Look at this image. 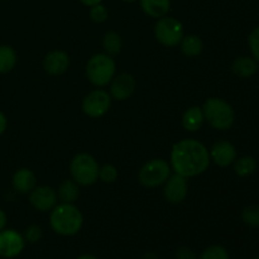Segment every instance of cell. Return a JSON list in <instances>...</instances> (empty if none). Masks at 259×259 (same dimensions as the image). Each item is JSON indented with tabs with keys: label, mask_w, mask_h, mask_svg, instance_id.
<instances>
[{
	"label": "cell",
	"mask_w": 259,
	"mask_h": 259,
	"mask_svg": "<svg viewBox=\"0 0 259 259\" xmlns=\"http://www.w3.org/2000/svg\"><path fill=\"white\" fill-rule=\"evenodd\" d=\"M121 46H123V43H121V37L119 35V33L113 32V30L105 33L103 38V47L105 50L106 55H118L121 51Z\"/></svg>",
	"instance_id": "7402d4cb"
},
{
	"label": "cell",
	"mask_w": 259,
	"mask_h": 259,
	"mask_svg": "<svg viewBox=\"0 0 259 259\" xmlns=\"http://www.w3.org/2000/svg\"><path fill=\"white\" fill-rule=\"evenodd\" d=\"M81 3H82L83 5H86V7H94V5H96V4H100L101 2H103V0H80Z\"/></svg>",
	"instance_id": "d6a6232c"
},
{
	"label": "cell",
	"mask_w": 259,
	"mask_h": 259,
	"mask_svg": "<svg viewBox=\"0 0 259 259\" xmlns=\"http://www.w3.org/2000/svg\"><path fill=\"white\" fill-rule=\"evenodd\" d=\"M248 45H249L250 52L253 58L259 63V27L254 28L248 37Z\"/></svg>",
	"instance_id": "83f0119b"
},
{
	"label": "cell",
	"mask_w": 259,
	"mask_h": 259,
	"mask_svg": "<svg viewBox=\"0 0 259 259\" xmlns=\"http://www.w3.org/2000/svg\"><path fill=\"white\" fill-rule=\"evenodd\" d=\"M18 61L17 52L8 45L0 46V73H8L15 67Z\"/></svg>",
	"instance_id": "44dd1931"
},
{
	"label": "cell",
	"mask_w": 259,
	"mask_h": 259,
	"mask_svg": "<svg viewBox=\"0 0 259 259\" xmlns=\"http://www.w3.org/2000/svg\"><path fill=\"white\" fill-rule=\"evenodd\" d=\"M210 159L219 167H229L237 159V149L230 142L218 141L209 151Z\"/></svg>",
	"instance_id": "4fadbf2b"
},
{
	"label": "cell",
	"mask_w": 259,
	"mask_h": 259,
	"mask_svg": "<svg viewBox=\"0 0 259 259\" xmlns=\"http://www.w3.org/2000/svg\"><path fill=\"white\" fill-rule=\"evenodd\" d=\"M171 166L163 158H153L144 163L139 169L138 181L147 189L162 186L171 176Z\"/></svg>",
	"instance_id": "8992f818"
},
{
	"label": "cell",
	"mask_w": 259,
	"mask_h": 259,
	"mask_svg": "<svg viewBox=\"0 0 259 259\" xmlns=\"http://www.w3.org/2000/svg\"><path fill=\"white\" fill-rule=\"evenodd\" d=\"M13 189L19 194H29L37 186V177L34 172L28 168H19L12 179Z\"/></svg>",
	"instance_id": "9a60e30c"
},
{
	"label": "cell",
	"mask_w": 259,
	"mask_h": 259,
	"mask_svg": "<svg viewBox=\"0 0 259 259\" xmlns=\"http://www.w3.org/2000/svg\"><path fill=\"white\" fill-rule=\"evenodd\" d=\"M144 259H157V257L153 253H147V254L144 255Z\"/></svg>",
	"instance_id": "e575fe53"
},
{
	"label": "cell",
	"mask_w": 259,
	"mask_h": 259,
	"mask_svg": "<svg viewBox=\"0 0 259 259\" xmlns=\"http://www.w3.org/2000/svg\"><path fill=\"white\" fill-rule=\"evenodd\" d=\"M7 126H8V119L5 116V114L3 111H0V136L7 131Z\"/></svg>",
	"instance_id": "4dcf8cb0"
},
{
	"label": "cell",
	"mask_w": 259,
	"mask_h": 259,
	"mask_svg": "<svg viewBox=\"0 0 259 259\" xmlns=\"http://www.w3.org/2000/svg\"><path fill=\"white\" fill-rule=\"evenodd\" d=\"M205 123L201 106H190L182 115V126L187 132H197Z\"/></svg>",
	"instance_id": "2e32d148"
},
{
	"label": "cell",
	"mask_w": 259,
	"mask_h": 259,
	"mask_svg": "<svg viewBox=\"0 0 259 259\" xmlns=\"http://www.w3.org/2000/svg\"><path fill=\"white\" fill-rule=\"evenodd\" d=\"M254 259H259V255H257V257H255Z\"/></svg>",
	"instance_id": "8d00e7d4"
},
{
	"label": "cell",
	"mask_w": 259,
	"mask_h": 259,
	"mask_svg": "<svg viewBox=\"0 0 259 259\" xmlns=\"http://www.w3.org/2000/svg\"><path fill=\"white\" fill-rule=\"evenodd\" d=\"M77 259H99V258H96L95 255H91V254H83L81 255V257H78Z\"/></svg>",
	"instance_id": "836d02e7"
},
{
	"label": "cell",
	"mask_w": 259,
	"mask_h": 259,
	"mask_svg": "<svg viewBox=\"0 0 259 259\" xmlns=\"http://www.w3.org/2000/svg\"><path fill=\"white\" fill-rule=\"evenodd\" d=\"M255 168H257V162H255V159L253 157L244 156L239 159H235L234 171L238 176H249V175H252L255 171Z\"/></svg>",
	"instance_id": "603a6c76"
},
{
	"label": "cell",
	"mask_w": 259,
	"mask_h": 259,
	"mask_svg": "<svg viewBox=\"0 0 259 259\" xmlns=\"http://www.w3.org/2000/svg\"><path fill=\"white\" fill-rule=\"evenodd\" d=\"M164 197L171 204H181L189 194V182L181 175H171L164 182Z\"/></svg>",
	"instance_id": "8fae6325"
},
{
	"label": "cell",
	"mask_w": 259,
	"mask_h": 259,
	"mask_svg": "<svg viewBox=\"0 0 259 259\" xmlns=\"http://www.w3.org/2000/svg\"><path fill=\"white\" fill-rule=\"evenodd\" d=\"M199 259H230L229 253L222 245H210L200 254Z\"/></svg>",
	"instance_id": "d4e9b609"
},
{
	"label": "cell",
	"mask_w": 259,
	"mask_h": 259,
	"mask_svg": "<svg viewBox=\"0 0 259 259\" xmlns=\"http://www.w3.org/2000/svg\"><path fill=\"white\" fill-rule=\"evenodd\" d=\"M50 224L56 234L62 237H72L77 234L82 228V212L73 204L61 202L51 210Z\"/></svg>",
	"instance_id": "7a4b0ae2"
},
{
	"label": "cell",
	"mask_w": 259,
	"mask_h": 259,
	"mask_svg": "<svg viewBox=\"0 0 259 259\" xmlns=\"http://www.w3.org/2000/svg\"><path fill=\"white\" fill-rule=\"evenodd\" d=\"M111 106V96L103 89L90 91L82 100V111L90 118H101Z\"/></svg>",
	"instance_id": "ba28073f"
},
{
	"label": "cell",
	"mask_w": 259,
	"mask_h": 259,
	"mask_svg": "<svg viewBox=\"0 0 259 259\" xmlns=\"http://www.w3.org/2000/svg\"><path fill=\"white\" fill-rule=\"evenodd\" d=\"M141 8L148 17L159 19L169 12L171 0H141Z\"/></svg>",
	"instance_id": "e0dca14e"
},
{
	"label": "cell",
	"mask_w": 259,
	"mask_h": 259,
	"mask_svg": "<svg viewBox=\"0 0 259 259\" xmlns=\"http://www.w3.org/2000/svg\"><path fill=\"white\" fill-rule=\"evenodd\" d=\"M108 9H106L105 5L96 4L94 7H91L90 9V18L93 22L95 23H104L106 19H108Z\"/></svg>",
	"instance_id": "4316f807"
},
{
	"label": "cell",
	"mask_w": 259,
	"mask_h": 259,
	"mask_svg": "<svg viewBox=\"0 0 259 259\" xmlns=\"http://www.w3.org/2000/svg\"><path fill=\"white\" fill-rule=\"evenodd\" d=\"M176 259H197V255L190 248L182 247L176 252Z\"/></svg>",
	"instance_id": "f546056e"
},
{
	"label": "cell",
	"mask_w": 259,
	"mask_h": 259,
	"mask_svg": "<svg viewBox=\"0 0 259 259\" xmlns=\"http://www.w3.org/2000/svg\"><path fill=\"white\" fill-rule=\"evenodd\" d=\"M242 220L252 228H259V205H249L242 211Z\"/></svg>",
	"instance_id": "cb8c5ba5"
},
{
	"label": "cell",
	"mask_w": 259,
	"mask_h": 259,
	"mask_svg": "<svg viewBox=\"0 0 259 259\" xmlns=\"http://www.w3.org/2000/svg\"><path fill=\"white\" fill-rule=\"evenodd\" d=\"M29 202L38 211H51L58 204L57 191L50 186H35L29 192Z\"/></svg>",
	"instance_id": "30bf717a"
},
{
	"label": "cell",
	"mask_w": 259,
	"mask_h": 259,
	"mask_svg": "<svg viewBox=\"0 0 259 259\" xmlns=\"http://www.w3.org/2000/svg\"><path fill=\"white\" fill-rule=\"evenodd\" d=\"M232 70L233 72L237 76H239V77H250V76H253L257 72L258 62L253 57L243 56V57H238L237 60L233 62Z\"/></svg>",
	"instance_id": "ac0fdd59"
},
{
	"label": "cell",
	"mask_w": 259,
	"mask_h": 259,
	"mask_svg": "<svg viewBox=\"0 0 259 259\" xmlns=\"http://www.w3.org/2000/svg\"><path fill=\"white\" fill-rule=\"evenodd\" d=\"M136 90V80L131 73H120L114 76L110 82V96L118 101H124L131 98Z\"/></svg>",
	"instance_id": "7c38bea8"
},
{
	"label": "cell",
	"mask_w": 259,
	"mask_h": 259,
	"mask_svg": "<svg viewBox=\"0 0 259 259\" xmlns=\"http://www.w3.org/2000/svg\"><path fill=\"white\" fill-rule=\"evenodd\" d=\"M154 37L164 47H176L184 37V25L176 18L164 15L154 25Z\"/></svg>",
	"instance_id": "52a82bcc"
},
{
	"label": "cell",
	"mask_w": 259,
	"mask_h": 259,
	"mask_svg": "<svg viewBox=\"0 0 259 259\" xmlns=\"http://www.w3.org/2000/svg\"><path fill=\"white\" fill-rule=\"evenodd\" d=\"M98 161L89 153H78L71 159L70 174L78 186H91L99 180Z\"/></svg>",
	"instance_id": "5b68a950"
},
{
	"label": "cell",
	"mask_w": 259,
	"mask_h": 259,
	"mask_svg": "<svg viewBox=\"0 0 259 259\" xmlns=\"http://www.w3.org/2000/svg\"><path fill=\"white\" fill-rule=\"evenodd\" d=\"M123 2H126V3H133V2H136V0H123Z\"/></svg>",
	"instance_id": "d590c367"
},
{
	"label": "cell",
	"mask_w": 259,
	"mask_h": 259,
	"mask_svg": "<svg viewBox=\"0 0 259 259\" xmlns=\"http://www.w3.org/2000/svg\"><path fill=\"white\" fill-rule=\"evenodd\" d=\"M58 199L61 202H67V204H75L76 200L80 196V189H78L77 182L71 180H65L60 185L57 191Z\"/></svg>",
	"instance_id": "ffe728a7"
},
{
	"label": "cell",
	"mask_w": 259,
	"mask_h": 259,
	"mask_svg": "<svg viewBox=\"0 0 259 259\" xmlns=\"http://www.w3.org/2000/svg\"><path fill=\"white\" fill-rule=\"evenodd\" d=\"M7 223H8L7 214L4 212V210L0 209V230L5 229V227H7Z\"/></svg>",
	"instance_id": "1f68e13d"
},
{
	"label": "cell",
	"mask_w": 259,
	"mask_h": 259,
	"mask_svg": "<svg viewBox=\"0 0 259 259\" xmlns=\"http://www.w3.org/2000/svg\"><path fill=\"white\" fill-rule=\"evenodd\" d=\"M209 149L196 139H182L174 144L169 166L177 175L191 179L204 174L210 166Z\"/></svg>",
	"instance_id": "6da1fadb"
},
{
	"label": "cell",
	"mask_w": 259,
	"mask_h": 259,
	"mask_svg": "<svg viewBox=\"0 0 259 259\" xmlns=\"http://www.w3.org/2000/svg\"><path fill=\"white\" fill-rule=\"evenodd\" d=\"M180 47H181L184 55H186L187 57H197L204 51V43L199 35L187 34L182 37Z\"/></svg>",
	"instance_id": "d6986e66"
},
{
	"label": "cell",
	"mask_w": 259,
	"mask_h": 259,
	"mask_svg": "<svg viewBox=\"0 0 259 259\" xmlns=\"http://www.w3.org/2000/svg\"><path fill=\"white\" fill-rule=\"evenodd\" d=\"M42 235L43 233H42V229H40V227H38V225H29V227L25 229V233L23 237H24L25 242L37 243L39 242Z\"/></svg>",
	"instance_id": "f1b7e54d"
},
{
	"label": "cell",
	"mask_w": 259,
	"mask_h": 259,
	"mask_svg": "<svg viewBox=\"0 0 259 259\" xmlns=\"http://www.w3.org/2000/svg\"><path fill=\"white\" fill-rule=\"evenodd\" d=\"M85 71L86 77L94 86L104 88L109 85L115 76V61L106 53H96L89 58Z\"/></svg>",
	"instance_id": "277c9868"
},
{
	"label": "cell",
	"mask_w": 259,
	"mask_h": 259,
	"mask_svg": "<svg viewBox=\"0 0 259 259\" xmlns=\"http://www.w3.org/2000/svg\"><path fill=\"white\" fill-rule=\"evenodd\" d=\"M201 108L205 121H207L214 129L228 131L234 124L235 113L232 105L224 99L210 98L205 101Z\"/></svg>",
	"instance_id": "3957f363"
},
{
	"label": "cell",
	"mask_w": 259,
	"mask_h": 259,
	"mask_svg": "<svg viewBox=\"0 0 259 259\" xmlns=\"http://www.w3.org/2000/svg\"><path fill=\"white\" fill-rule=\"evenodd\" d=\"M25 247V239L20 233L14 229L0 230V257L15 258L23 252Z\"/></svg>",
	"instance_id": "9c48e42d"
},
{
	"label": "cell",
	"mask_w": 259,
	"mask_h": 259,
	"mask_svg": "<svg viewBox=\"0 0 259 259\" xmlns=\"http://www.w3.org/2000/svg\"><path fill=\"white\" fill-rule=\"evenodd\" d=\"M99 180L104 184H113L118 180V169L113 164H104L99 171Z\"/></svg>",
	"instance_id": "484cf974"
},
{
	"label": "cell",
	"mask_w": 259,
	"mask_h": 259,
	"mask_svg": "<svg viewBox=\"0 0 259 259\" xmlns=\"http://www.w3.org/2000/svg\"><path fill=\"white\" fill-rule=\"evenodd\" d=\"M70 66V57L63 51H52L43 60V67L47 73L52 76L62 75Z\"/></svg>",
	"instance_id": "5bb4252c"
}]
</instances>
